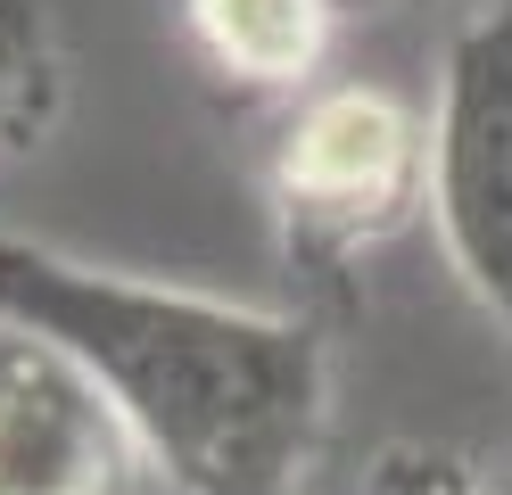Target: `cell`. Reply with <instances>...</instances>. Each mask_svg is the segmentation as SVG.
Wrapping results in <instances>:
<instances>
[{
    "label": "cell",
    "mask_w": 512,
    "mask_h": 495,
    "mask_svg": "<svg viewBox=\"0 0 512 495\" xmlns=\"http://www.w3.org/2000/svg\"><path fill=\"white\" fill-rule=\"evenodd\" d=\"M0 322L83 363L166 495H314L323 479L331 339L306 314L0 231Z\"/></svg>",
    "instance_id": "obj_1"
},
{
    "label": "cell",
    "mask_w": 512,
    "mask_h": 495,
    "mask_svg": "<svg viewBox=\"0 0 512 495\" xmlns=\"http://www.w3.org/2000/svg\"><path fill=\"white\" fill-rule=\"evenodd\" d=\"M290 273H347L430 215V116L380 83H323L281 116L265 165Z\"/></svg>",
    "instance_id": "obj_2"
},
{
    "label": "cell",
    "mask_w": 512,
    "mask_h": 495,
    "mask_svg": "<svg viewBox=\"0 0 512 495\" xmlns=\"http://www.w3.org/2000/svg\"><path fill=\"white\" fill-rule=\"evenodd\" d=\"M430 223L471 306L512 347V0H471L430 99Z\"/></svg>",
    "instance_id": "obj_3"
},
{
    "label": "cell",
    "mask_w": 512,
    "mask_h": 495,
    "mask_svg": "<svg viewBox=\"0 0 512 495\" xmlns=\"http://www.w3.org/2000/svg\"><path fill=\"white\" fill-rule=\"evenodd\" d=\"M141 454L50 339L0 322V495H133Z\"/></svg>",
    "instance_id": "obj_4"
},
{
    "label": "cell",
    "mask_w": 512,
    "mask_h": 495,
    "mask_svg": "<svg viewBox=\"0 0 512 495\" xmlns=\"http://www.w3.org/2000/svg\"><path fill=\"white\" fill-rule=\"evenodd\" d=\"M182 25L223 83L306 99L323 91V66L356 9L347 0H182Z\"/></svg>",
    "instance_id": "obj_5"
},
{
    "label": "cell",
    "mask_w": 512,
    "mask_h": 495,
    "mask_svg": "<svg viewBox=\"0 0 512 495\" xmlns=\"http://www.w3.org/2000/svg\"><path fill=\"white\" fill-rule=\"evenodd\" d=\"M67 108V42L42 0H0V157L50 141Z\"/></svg>",
    "instance_id": "obj_6"
},
{
    "label": "cell",
    "mask_w": 512,
    "mask_h": 495,
    "mask_svg": "<svg viewBox=\"0 0 512 495\" xmlns=\"http://www.w3.org/2000/svg\"><path fill=\"white\" fill-rule=\"evenodd\" d=\"M372 495H512V479L479 471L471 454H446V446H389L372 471Z\"/></svg>",
    "instance_id": "obj_7"
},
{
    "label": "cell",
    "mask_w": 512,
    "mask_h": 495,
    "mask_svg": "<svg viewBox=\"0 0 512 495\" xmlns=\"http://www.w3.org/2000/svg\"><path fill=\"white\" fill-rule=\"evenodd\" d=\"M347 9H356V17H380V9H397V0H347Z\"/></svg>",
    "instance_id": "obj_8"
}]
</instances>
